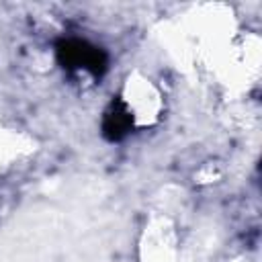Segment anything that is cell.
<instances>
[{
    "mask_svg": "<svg viewBox=\"0 0 262 262\" xmlns=\"http://www.w3.org/2000/svg\"><path fill=\"white\" fill-rule=\"evenodd\" d=\"M133 129V115L125 100L113 98L102 117V135L108 141H121Z\"/></svg>",
    "mask_w": 262,
    "mask_h": 262,
    "instance_id": "obj_2",
    "label": "cell"
},
{
    "mask_svg": "<svg viewBox=\"0 0 262 262\" xmlns=\"http://www.w3.org/2000/svg\"><path fill=\"white\" fill-rule=\"evenodd\" d=\"M55 55L61 68L68 72H88L94 78H100L108 63V57L100 47L76 37L61 39L55 45Z\"/></svg>",
    "mask_w": 262,
    "mask_h": 262,
    "instance_id": "obj_1",
    "label": "cell"
}]
</instances>
